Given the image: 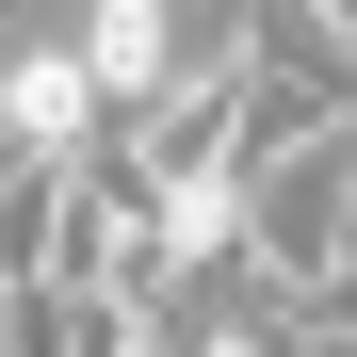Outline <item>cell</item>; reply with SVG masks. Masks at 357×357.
Masks as SVG:
<instances>
[{
    "instance_id": "1",
    "label": "cell",
    "mask_w": 357,
    "mask_h": 357,
    "mask_svg": "<svg viewBox=\"0 0 357 357\" xmlns=\"http://www.w3.org/2000/svg\"><path fill=\"white\" fill-rule=\"evenodd\" d=\"M244 260L276 292H309L325 260H357V114L309 130V146H276V162H244Z\"/></svg>"
},
{
    "instance_id": "2",
    "label": "cell",
    "mask_w": 357,
    "mask_h": 357,
    "mask_svg": "<svg viewBox=\"0 0 357 357\" xmlns=\"http://www.w3.org/2000/svg\"><path fill=\"white\" fill-rule=\"evenodd\" d=\"M114 130V98L82 66V33H17L0 17V162H82Z\"/></svg>"
}]
</instances>
